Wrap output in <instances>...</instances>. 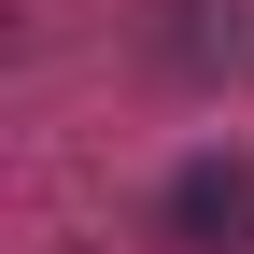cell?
<instances>
[{
	"label": "cell",
	"instance_id": "1",
	"mask_svg": "<svg viewBox=\"0 0 254 254\" xmlns=\"http://www.w3.org/2000/svg\"><path fill=\"white\" fill-rule=\"evenodd\" d=\"M170 240L184 254H254V155H198L170 184Z\"/></svg>",
	"mask_w": 254,
	"mask_h": 254
}]
</instances>
